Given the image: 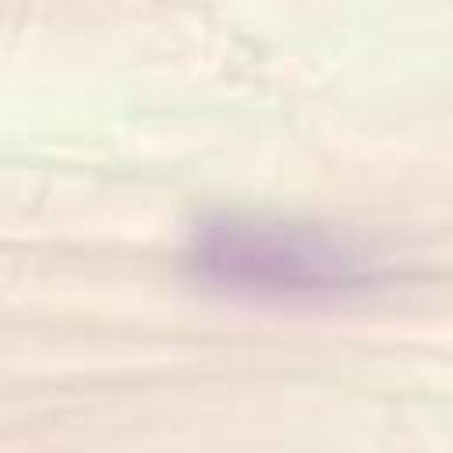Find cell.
I'll return each mask as SVG.
<instances>
[{
  "label": "cell",
  "mask_w": 453,
  "mask_h": 453,
  "mask_svg": "<svg viewBox=\"0 0 453 453\" xmlns=\"http://www.w3.org/2000/svg\"><path fill=\"white\" fill-rule=\"evenodd\" d=\"M184 262L198 283L248 301H329L382 280V262L347 234L237 212L202 219Z\"/></svg>",
  "instance_id": "obj_1"
}]
</instances>
